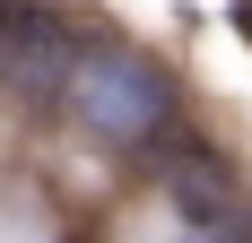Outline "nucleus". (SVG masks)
Segmentation results:
<instances>
[{"mask_svg":"<svg viewBox=\"0 0 252 243\" xmlns=\"http://www.w3.org/2000/svg\"><path fill=\"white\" fill-rule=\"evenodd\" d=\"M78 113H87V130L96 139H148L157 122H165V104H174V87H165V70H148V61H78Z\"/></svg>","mask_w":252,"mask_h":243,"instance_id":"1","label":"nucleus"}]
</instances>
